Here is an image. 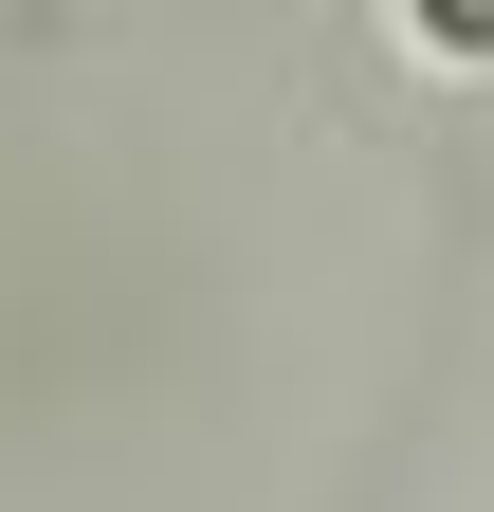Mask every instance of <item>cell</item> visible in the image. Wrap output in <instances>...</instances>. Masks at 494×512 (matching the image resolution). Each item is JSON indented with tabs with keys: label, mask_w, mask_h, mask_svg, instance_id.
I'll use <instances>...</instances> for the list:
<instances>
[{
	"label": "cell",
	"mask_w": 494,
	"mask_h": 512,
	"mask_svg": "<svg viewBox=\"0 0 494 512\" xmlns=\"http://www.w3.org/2000/svg\"><path fill=\"white\" fill-rule=\"evenodd\" d=\"M403 37H421V55H458V74H494V0H403Z\"/></svg>",
	"instance_id": "1"
}]
</instances>
